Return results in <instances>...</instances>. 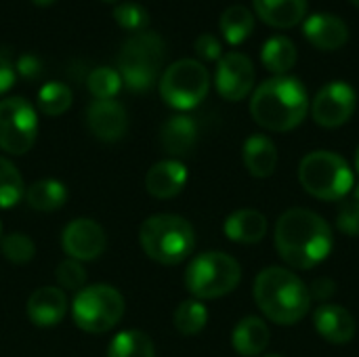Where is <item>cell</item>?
<instances>
[{
    "label": "cell",
    "instance_id": "1",
    "mask_svg": "<svg viewBox=\"0 0 359 357\" xmlns=\"http://www.w3.org/2000/svg\"><path fill=\"white\" fill-rule=\"evenodd\" d=\"M276 248L294 269H311L324 263L332 250V229L313 210L290 208L276 225Z\"/></svg>",
    "mask_w": 359,
    "mask_h": 357
},
{
    "label": "cell",
    "instance_id": "2",
    "mask_svg": "<svg viewBox=\"0 0 359 357\" xmlns=\"http://www.w3.org/2000/svg\"><path fill=\"white\" fill-rule=\"evenodd\" d=\"M250 114L259 126L273 133H288L309 114L307 88L294 76H273L255 88Z\"/></svg>",
    "mask_w": 359,
    "mask_h": 357
},
{
    "label": "cell",
    "instance_id": "3",
    "mask_svg": "<svg viewBox=\"0 0 359 357\" xmlns=\"http://www.w3.org/2000/svg\"><path fill=\"white\" fill-rule=\"evenodd\" d=\"M252 292L263 316L280 326L299 324L311 309L309 286L284 267L263 269L255 280Z\"/></svg>",
    "mask_w": 359,
    "mask_h": 357
},
{
    "label": "cell",
    "instance_id": "4",
    "mask_svg": "<svg viewBox=\"0 0 359 357\" xmlns=\"http://www.w3.org/2000/svg\"><path fill=\"white\" fill-rule=\"evenodd\" d=\"M143 252L160 265H179L196 248V231L191 223L179 215H151L139 229Z\"/></svg>",
    "mask_w": 359,
    "mask_h": 357
},
{
    "label": "cell",
    "instance_id": "5",
    "mask_svg": "<svg viewBox=\"0 0 359 357\" xmlns=\"http://www.w3.org/2000/svg\"><path fill=\"white\" fill-rule=\"evenodd\" d=\"M166 57V44L156 32H139L130 36L118 50V74L133 90H147L160 76Z\"/></svg>",
    "mask_w": 359,
    "mask_h": 357
},
{
    "label": "cell",
    "instance_id": "6",
    "mask_svg": "<svg viewBox=\"0 0 359 357\" xmlns=\"http://www.w3.org/2000/svg\"><path fill=\"white\" fill-rule=\"evenodd\" d=\"M299 181L307 194L326 202L343 200L355 185V177L347 160L324 149L311 151L301 160Z\"/></svg>",
    "mask_w": 359,
    "mask_h": 357
},
{
    "label": "cell",
    "instance_id": "7",
    "mask_svg": "<svg viewBox=\"0 0 359 357\" xmlns=\"http://www.w3.org/2000/svg\"><path fill=\"white\" fill-rule=\"evenodd\" d=\"M242 280L240 263L227 252L210 250L198 255L185 271V286L198 301L221 299L238 288Z\"/></svg>",
    "mask_w": 359,
    "mask_h": 357
},
{
    "label": "cell",
    "instance_id": "8",
    "mask_svg": "<svg viewBox=\"0 0 359 357\" xmlns=\"http://www.w3.org/2000/svg\"><path fill=\"white\" fill-rule=\"evenodd\" d=\"M124 297L109 284L84 286L74 303L72 318L76 326L88 335H103L111 330L124 316Z\"/></svg>",
    "mask_w": 359,
    "mask_h": 357
},
{
    "label": "cell",
    "instance_id": "9",
    "mask_svg": "<svg viewBox=\"0 0 359 357\" xmlns=\"http://www.w3.org/2000/svg\"><path fill=\"white\" fill-rule=\"evenodd\" d=\"M210 88V76L202 61L179 59L160 78V95L164 103L179 112L198 107Z\"/></svg>",
    "mask_w": 359,
    "mask_h": 357
},
{
    "label": "cell",
    "instance_id": "10",
    "mask_svg": "<svg viewBox=\"0 0 359 357\" xmlns=\"http://www.w3.org/2000/svg\"><path fill=\"white\" fill-rule=\"evenodd\" d=\"M38 135V114L23 97L0 101V149L13 156L27 154Z\"/></svg>",
    "mask_w": 359,
    "mask_h": 357
},
{
    "label": "cell",
    "instance_id": "11",
    "mask_svg": "<svg viewBox=\"0 0 359 357\" xmlns=\"http://www.w3.org/2000/svg\"><path fill=\"white\" fill-rule=\"evenodd\" d=\"M358 105V95L347 82H330L320 88L311 103L313 120L324 128H339L353 116Z\"/></svg>",
    "mask_w": 359,
    "mask_h": 357
},
{
    "label": "cell",
    "instance_id": "12",
    "mask_svg": "<svg viewBox=\"0 0 359 357\" xmlns=\"http://www.w3.org/2000/svg\"><path fill=\"white\" fill-rule=\"evenodd\" d=\"M255 65L248 55L244 53H227L217 61L215 84L223 99L227 101H242L250 95L255 86Z\"/></svg>",
    "mask_w": 359,
    "mask_h": 357
},
{
    "label": "cell",
    "instance_id": "13",
    "mask_svg": "<svg viewBox=\"0 0 359 357\" xmlns=\"http://www.w3.org/2000/svg\"><path fill=\"white\" fill-rule=\"evenodd\" d=\"M61 246L74 261H95L107 246L105 229L93 219H74L61 234Z\"/></svg>",
    "mask_w": 359,
    "mask_h": 357
},
{
    "label": "cell",
    "instance_id": "14",
    "mask_svg": "<svg viewBox=\"0 0 359 357\" xmlns=\"http://www.w3.org/2000/svg\"><path fill=\"white\" fill-rule=\"evenodd\" d=\"M86 126L99 141L116 143L128 130V114L116 99H95L86 109Z\"/></svg>",
    "mask_w": 359,
    "mask_h": 357
},
{
    "label": "cell",
    "instance_id": "15",
    "mask_svg": "<svg viewBox=\"0 0 359 357\" xmlns=\"http://www.w3.org/2000/svg\"><path fill=\"white\" fill-rule=\"evenodd\" d=\"M305 38L320 50H339L349 40L347 23L330 13H316L303 21Z\"/></svg>",
    "mask_w": 359,
    "mask_h": 357
},
{
    "label": "cell",
    "instance_id": "16",
    "mask_svg": "<svg viewBox=\"0 0 359 357\" xmlns=\"http://www.w3.org/2000/svg\"><path fill=\"white\" fill-rule=\"evenodd\" d=\"M67 314V297L61 288L42 286L27 299V318L40 328L57 326Z\"/></svg>",
    "mask_w": 359,
    "mask_h": 357
},
{
    "label": "cell",
    "instance_id": "17",
    "mask_svg": "<svg viewBox=\"0 0 359 357\" xmlns=\"http://www.w3.org/2000/svg\"><path fill=\"white\" fill-rule=\"evenodd\" d=\"M313 324L318 335L332 345H345L355 337V320L341 305H320L313 314Z\"/></svg>",
    "mask_w": 359,
    "mask_h": 357
},
{
    "label": "cell",
    "instance_id": "18",
    "mask_svg": "<svg viewBox=\"0 0 359 357\" xmlns=\"http://www.w3.org/2000/svg\"><path fill=\"white\" fill-rule=\"evenodd\" d=\"M187 183V166L179 160L156 162L145 175V189L158 200L175 198L183 191Z\"/></svg>",
    "mask_w": 359,
    "mask_h": 357
},
{
    "label": "cell",
    "instance_id": "19",
    "mask_svg": "<svg viewBox=\"0 0 359 357\" xmlns=\"http://www.w3.org/2000/svg\"><path fill=\"white\" fill-rule=\"evenodd\" d=\"M242 160L246 170L257 179H267L278 168V147L265 135H250L242 147Z\"/></svg>",
    "mask_w": 359,
    "mask_h": 357
},
{
    "label": "cell",
    "instance_id": "20",
    "mask_svg": "<svg viewBox=\"0 0 359 357\" xmlns=\"http://www.w3.org/2000/svg\"><path fill=\"white\" fill-rule=\"evenodd\" d=\"M223 231L236 244H259L267 236V219L259 210L242 208L225 219Z\"/></svg>",
    "mask_w": 359,
    "mask_h": 357
},
{
    "label": "cell",
    "instance_id": "21",
    "mask_svg": "<svg viewBox=\"0 0 359 357\" xmlns=\"http://www.w3.org/2000/svg\"><path fill=\"white\" fill-rule=\"evenodd\" d=\"M261 21L271 27L288 29L307 17V0H252Z\"/></svg>",
    "mask_w": 359,
    "mask_h": 357
},
{
    "label": "cell",
    "instance_id": "22",
    "mask_svg": "<svg viewBox=\"0 0 359 357\" xmlns=\"http://www.w3.org/2000/svg\"><path fill=\"white\" fill-rule=\"evenodd\" d=\"M196 141H198V126L194 118L189 116H183V114L172 116L160 128L162 147L177 158L191 154V149L196 147Z\"/></svg>",
    "mask_w": 359,
    "mask_h": 357
},
{
    "label": "cell",
    "instance_id": "23",
    "mask_svg": "<svg viewBox=\"0 0 359 357\" xmlns=\"http://www.w3.org/2000/svg\"><path fill=\"white\" fill-rule=\"evenodd\" d=\"M269 339H271L269 326L261 318L248 316L240 320L238 326L233 328L231 345L242 357H257L267 349Z\"/></svg>",
    "mask_w": 359,
    "mask_h": 357
},
{
    "label": "cell",
    "instance_id": "24",
    "mask_svg": "<svg viewBox=\"0 0 359 357\" xmlns=\"http://www.w3.org/2000/svg\"><path fill=\"white\" fill-rule=\"evenodd\" d=\"M297 57H299V50L294 42L286 36H271L261 48L263 65L276 76H286L294 67Z\"/></svg>",
    "mask_w": 359,
    "mask_h": 357
},
{
    "label": "cell",
    "instance_id": "25",
    "mask_svg": "<svg viewBox=\"0 0 359 357\" xmlns=\"http://www.w3.org/2000/svg\"><path fill=\"white\" fill-rule=\"evenodd\" d=\"M25 200L34 210L53 213L67 200V187L59 179H40L25 189Z\"/></svg>",
    "mask_w": 359,
    "mask_h": 357
},
{
    "label": "cell",
    "instance_id": "26",
    "mask_svg": "<svg viewBox=\"0 0 359 357\" xmlns=\"http://www.w3.org/2000/svg\"><path fill=\"white\" fill-rule=\"evenodd\" d=\"M219 27H221L223 38L229 44H240L252 34L255 15L244 4H231L223 11V15L219 19Z\"/></svg>",
    "mask_w": 359,
    "mask_h": 357
},
{
    "label": "cell",
    "instance_id": "27",
    "mask_svg": "<svg viewBox=\"0 0 359 357\" xmlns=\"http://www.w3.org/2000/svg\"><path fill=\"white\" fill-rule=\"evenodd\" d=\"M107 357H156V347L145 332L122 330L111 339Z\"/></svg>",
    "mask_w": 359,
    "mask_h": 357
},
{
    "label": "cell",
    "instance_id": "28",
    "mask_svg": "<svg viewBox=\"0 0 359 357\" xmlns=\"http://www.w3.org/2000/svg\"><path fill=\"white\" fill-rule=\"evenodd\" d=\"M175 328L183 335V337H196L206 328L208 322V309L202 301L198 299H189L183 301L177 311H175Z\"/></svg>",
    "mask_w": 359,
    "mask_h": 357
},
{
    "label": "cell",
    "instance_id": "29",
    "mask_svg": "<svg viewBox=\"0 0 359 357\" xmlns=\"http://www.w3.org/2000/svg\"><path fill=\"white\" fill-rule=\"evenodd\" d=\"M25 196L23 177L19 175L17 166L0 156V208H13Z\"/></svg>",
    "mask_w": 359,
    "mask_h": 357
},
{
    "label": "cell",
    "instance_id": "30",
    "mask_svg": "<svg viewBox=\"0 0 359 357\" xmlns=\"http://www.w3.org/2000/svg\"><path fill=\"white\" fill-rule=\"evenodd\" d=\"M72 105V90L63 82H46L38 90V107L46 116H61Z\"/></svg>",
    "mask_w": 359,
    "mask_h": 357
},
{
    "label": "cell",
    "instance_id": "31",
    "mask_svg": "<svg viewBox=\"0 0 359 357\" xmlns=\"http://www.w3.org/2000/svg\"><path fill=\"white\" fill-rule=\"evenodd\" d=\"M86 86L95 99H114L122 88V76L114 67H97L88 74Z\"/></svg>",
    "mask_w": 359,
    "mask_h": 357
},
{
    "label": "cell",
    "instance_id": "32",
    "mask_svg": "<svg viewBox=\"0 0 359 357\" xmlns=\"http://www.w3.org/2000/svg\"><path fill=\"white\" fill-rule=\"evenodd\" d=\"M0 250L4 255V259L15 263V265H25L36 255V246H34L32 238L25 234H19V231L4 236L0 240Z\"/></svg>",
    "mask_w": 359,
    "mask_h": 357
},
{
    "label": "cell",
    "instance_id": "33",
    "mask_svg": "<svg viewBox=\"0 0 359 357\" xmlns=\"http://www.w3.org/2000/svg\"><path fill=\"white\" fill-rule=\"evenodd\" d=\"M114 19L118 21V25L122 29L128 32H143L149 25V13L145 6L137 4V2H124L114 11Z\"/></svg>",
    "mask_w": 359,
    "mask_h": 357
},
{
    "label": "cell",
    "instance_id": "34",
    "mask_svg": "<svg viewBox=\"0 0 359 357\" xmlns=\"http://www.w3.org/2000/svg\"><path fill=\"white\" fill-rule=\"evenodd\" d=\"M57 282L61 286V290H72V292H80L86 284V271L84 265L80 261L74 259H65L63 263H59L57 267Z\"/></svg>",
    "mask_w": 359,
    "mask_h": 357
},
{
    "label": "cell",
    "instance_id": "35",
    "mask_svg": "<svg viewBox=\"0 0 359 357\" xmlns=\"http://www.w3.org/2000/svg\"><path fill=\"white\" fill-rule=\"evenodd\" d=\"M337 227L351 238H359V202L349 200L339 208Z\"/></svg>",
    "mask_w": 359,
    "mask_h": 357
},
{
    "label": "cell",
    "instance_id": "36",
    "mask_svg": "<svg viewBox=\"0 0 359 357\" xmlns=\"http://www.w3.org/2000/svg\"><path fill=\"white\" fill-rule=\"evenodd\" d=\"M194 48H196V55H198L200 59H204V61H219V59L223 57V46H221L219 38L212 36V34H202V36H198Z\"/></svg>",
    "mask_w": 359,
    "mask_h": 357
},
{
    "label": "cell",
    "instance_id": "37",
    "mask_svg": "<svg viewBox=\"0 0 359 357\" xmlns=\"http://www.w3.org/2000/svg\"><path fill=\"white\" fill-rule=\"evenodd\" d=\"M334 292H337V284H334V280H330V278H318V280L311 282V288H309V295H311L316 301H320L322 305H324Z\"/></svg>",
    "mask_w": 359,
    "mask_h": 357
},
{
    "label": "cell",
    "instance_id": "38",
    "mask_svg": "<svg viewBox=\"0 0 359 357\" xmlns=\"http://www.w3.org/2000/svg\"><path fill=\"white\" fill-rule=\"evenodd\" d=\"M17 72H19V76L32 80L42 72V63L36 55H21L17 61Z\"/></svg>",
    "mask_w": 359,
    "mask_h": 357
},
{
    "label": "cell",
    "instance_id": "39",
    "mask_svg": "<svg viewBox=\"0 0 359 357\" xmlns=\"http://www.w3.org/2000/svg\"><path fill=\"white\" fill-rule=\"evenodd\" d=\"M15 78H17L15 67L8 63V59L0 57V95H4L15 84Z\"/></svg>",
    "mask_w": 359,
    "mask_h": 357
},
{
    "label": "cell",
    "instance_id": "40",
    "mask_svg": "<svg viewBox=\"0 0 359 357\" xmlns=\"http://www.w3.org/2000/svg\"><path fill=\"white\" fill-rule=\"evenodd\" d=\"M34 4H38V6H48V4H53L55 0H32Z\"/></svg>",
    "mask_w": 359,
    "mask_h": 357
},
{
    "label": "cell",
    "instance_id": "41",
    "mask_svg": "<svg viewBox=\"0 0 359 357\" xmlns=\"http://www.w3.org/2000/svg\"><path fill=\"white\" fill-rule=\"evenodd\" d=\"M353 200L359 202V185H353Z\"/></svg>",
    "mask_w": 359,
    "mask_h": 357
},
{
    "label": "cell",
    "instance_id": "42",
    "mask_svg": "<svg viewBox=\"0 0 359 357\" xmlns=\"http://www.w3.org/2000/svg\"><path fill=\"white\" fill-rule=\"evenodd\" d=\"M355 170H358V175H359V145H358V151H355Z\"/></svg>",
    "mask_w": 359,
    "mask_h": 357
},
{
    "label": "cell",
    "instance_id": "43",
    "mask_svg": "<svg viewBox=\"0 0 359 357\" xmlns=\"http://www.w3.org/2000/svg\"><path fill=\"white\" fill-rule=\"evenodd\" d=\"M263 357H284V356H278V353H271V356H263Z\"/></svg>",
    "mask_w": 359,
    "mask_h": 357
},
{
    "label": "cell",
    "instance_id": "44",
    "mask_svg": "<svg viewBox=\"0 0 359 357\" xmlns=\"http://www.w3.org/2000/svg\"><path fill=\"white\" fill-rule=\"evenodd\" d=\"M351 2H353V4H355V6H359V0H351Z\"/></svg>",
    "mask_w": 359,
    "mask_h": 357
},
{
    "label": "cell",
    "instance_id": "45",
    "mask_svg": "<svg viewBox=\"0 0 359 357\" xmlns=\"http://www.w3.org/2000/svg\"><path fill=\"white\" fill-rule=\"evenodd\" d=\"M0 240H2V225H0Z\"/></svg>",
    "mask_w": 359,
    "mask_h": 357
},
{
    "label": "cell",
    "instance_id": "46",
    "mask_svg": "<svg viewBox=\"0 0 359 357\" xmlns=\"http://www.w3.org/2000/svg\"><path fill=\"white\" fill-rule=\"evenodd\" d=\"M105 2H114V0H105Z\"/></svg>",
    "mask_w": 359,
    "mask_h": 357
}]
</instances>
